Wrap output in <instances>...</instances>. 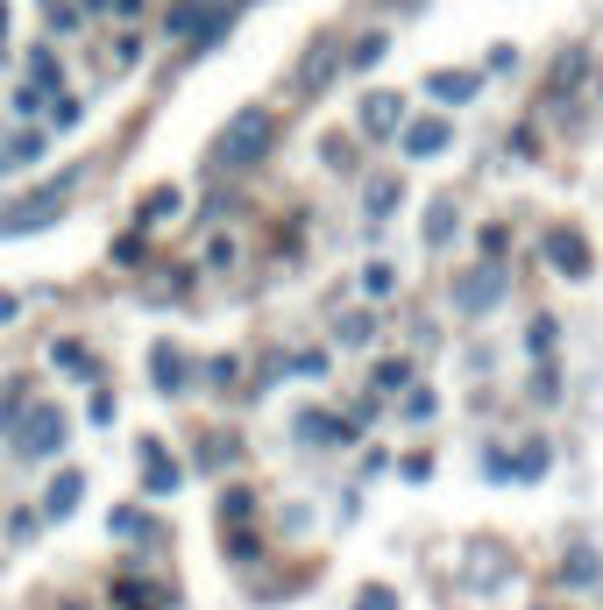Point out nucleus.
<instances>
[{
	"mask_svg": "<svg viewBox=\"0 0 603 610\" xmlns=\"http://www.w3.org/2000/svg\"><path fill=\"white\" fill-rule=\"evenodd\" d=\"M270 135H277V121H270V107H242L228 128H220V142H213V171L220 178H228V171H249L256 157H263V149H270Z\"/></svg>",
	"mask_w": 603,
	"mask_h": 610,
	"instance_id": "nucleus-1",
	"label": "nucleus"
},
{
	"mask_svg": "<svg viewBox=\"0 0 603 610\" xmlns=\"http://www.w3.org/2000/svg\"><path fill=\"white\" fill-rule=\"evenodd\" d=\"M71 185H79V171H50L36 192H22L15 206H8V220H0V235H29V227H50L57 220V206L71 199Z\"/></svg>",
	"mask_w": 603,
	"mask_h": 610,
	"instance_id": "nucleus-2",
	"label": "nucleus"
},
{
	"mask_svg": "<svg viewBox=\"0 0 603 610\" xmlns=\"http://www.w3.org/2000/svg\"><path fill=\"white\" fill-rule=\"evenodd\" d=\"M64 440H71V419H64L57 405H29L22 426H15V454H29V462H50V454H64Z\"/></svg>",
	"mask_w": 603,
	"mask_h": 610,
	"instance_id": "nucleus-3",
	"label": "nucleus"
},
{
	"mask_svg": "<svg viewBox=\"0 0 603 610\" xmlns=\"http://www.w3.org/2000/svg\"><path fill=\"white\" fill-rule=\"evenodd\" d=\"M149 376H157V391H164V398H178V391L192 384L185 348H178V341H157V348H149Z\"/></svg>",
	"mask_w": 603,
	"mask_h": 610,
	"instance_id": "nucleus-4",
	"label": "nucleus"
},
{
	"mask_svg": "<svg viewBox=\"0 0 603 610\" xmlns=\"http://www.w3.org/2000/svg\"><path fill=\"white\" fill-rule=\"evenodd\" d=\"M547 263L561 277H589V242L575 235V227H554V235H547Z\"/></svg>",
	"mask_w": 603,
	"mask_h": 610,
	"instance_id": "nucleus-5",
	"label": "nucleus"
},
{
	"mask_svg": "<svg viewBox=\"0 0 603 610\" xmlns=\"http://www.w3.org/2000/svg\"><path fill=\"white\" fill-rule=\"evenodd\" d=\"M497 298H504V270H490V263L455 284V305H462V313H483V305H497Z\"/></svg>",
	"mask_w": 603,
	"mask_h": 610,
	"instance_id": "nucleus-6",
	"label": "nucleus"
},
{
	"mask_svg": "<svg viewBox=\"0 0 603 610\" xmlns=\"http://www.w3.org/2000/svg\"><path fill=\"white\" fill-rule=\"evenodd\" d=\"M79 497H86V469H57L50 490H43V518H71Z\"/></svg>",
	"mask_w": 603,
	"mask_h": 610,
	"instance_id": "nucleus-7",
	"label": "nucleus"
},
{
	"mask_svg": "<svg viewBox=\"0 0 603 610\" xmlns=\"http://www.w3.org/2000/svg\"><path fill=\"white\" fill-rule=\"evenodd\" d=\"M142 483H149V497H171L178 490V462L164 454V440H142Z\"/></svg>",
	"mask_w": 603,
	"mask_h": 610,
	"instance_id": "nucleus-8",
	"label": "nucleus"
},
{
	"mask_svg": "<svg viewBox=\"0 0 603 610\" xmlns=\"http://www.w3.org/2000/svg\"><path fill=\"white\" fill-rule=\"evenodd\" d=\"M398 114H405V100H398V93H369V100H362V135H391V128H398Z\"/></svg>",
	"mask_w": 603,
	"mask_h": 610,
	"instance_id": "nucleus-9",
	"label": "nucleus"
},
{
	"mask_svg": "<svg viewBox=\"0 0 603 610\" xmlns=\"http://www.w3.org/2000/svg\"><path fill=\"white\" fill-rule=\"evenodd\" d=\"M447 135H455L447 121H412V128H405V157H440Z\"/></svg>",
	"mask_w": 603,
	"mask_h": 610,
	"instance_id": "nucleus-10",
	"label": "nucleus"
},
{
	"mask_svg": "<svg viewBox=\"0 0 603 610\" xmlns=\"http://www.w3.org/2000/svg\"><path fill=\"white\" fill-rule=\"evenodd\" d=\"M426 86H433V100H469V93H476L483 79H476V71H433Z\"/></svg>",
	"mask_w": 603,
	"mask_h": 610,
	"instance_id": "nucleus-11",
	"label": "nucleus"
},
{
	"mask_svg": "<svg viewBox=\"0 0 603 610\" xmlns=\"http://www.w3.org/2000/svg\"><path fill=\"white\" fill-rule=\"evenodd\" d=\"M36 157H43V135L29 128V135H15L8 149H0V171H22V164H36Z\"/></svg>",
	"mask_w": 603,
	"mask_h": 610,
	"instance_id": "nucleus-12",
	"label": "nucleus"
},
{
	"mask_svg": "<svg viewBox=\"0 0 603 610\" xmlns=\"http://www.w3.org/2000/svg\"><path fill=\"white\" fill-rule=\"evenodd\" d=\"M298 433H306V440H355V426H341V419H327V412H306V419H298Z\"/></svg>",
	"mask_w": 603,
	"mask_h": 610,
	"instance_id": "nucleus-13",
	"label": "nucleus"
},
{
	"mask_svg": "<svg viewBox=\"0 0 603 610\" xmlns=\"http://www.w3.org/2000/svg\"><path fill=\"white\" fill-rule=\"evenodd\" d=\"M334 79V43H313V57L298 64V86H327Z\"/></svg>",
	"mask_w": 603,
	"mask_h": 610,
	"instance_id": "nucleus-14",
	"label": "nucleus"
},
{
	"mask_svg": "<svg viewBox=\"0 0 603 610\" xmlns=\"http://www.w3.org/2000/svg\"><path fill=\"white\" fill-rule=\"evenodd\" d=\"M362 206H369V227H376V220H384V213L398 206V178H376V185L362 192Z\"/></svg>",
	"mask_w": 603,
	"mask_h": 610,
	"instance_id": "nucleus-15",
	"label": "nucleus"
},
{
	"mask_svg": "<svg viewBox=\"0 0 603 610\" xmlns=\"http://www.w3.org/2000/svg\"><path fill=\"white\" fill-rule=\"evenodd\" d=\"M22 86H36L43 100L57 93V57H50V50H36V57H29V79H22Z\"/></svg>",
	"mask_w": 603,
	"mask_h": 610,
	"instance_id": "nucleus-16",
	"label": "nucleus"
},
{
	"mask_svg": "<svg viewBox=\"0 0 603 610\" xmlns=\"http://www.w3.org/2000/svg\"><path fill=\"white\" fill-rule=\"evenodd\" d=\"M178 206H185V192H178V185H157V192L142 199V220H171Z\"/></svg>",
	"mask_w": 603,
	"mask_h": 610,
	"instance_id": "nucleus-17",
	"label": "nucleus"
},
{
	"mask_svg": "<svg viewBox=\"0 0 603 610\" xmlns=\"http://www.w3.org/2000/svg\"><path fill=\"white\" fill-rule=\"evenodd\" d=\"M114 603H121V610H164V596H157V589H142V582H121Z\"/></svg>",
	"mask_w": 603,
	"mask_h": 610,
	"instance_id": "nucleus-18",
	"label": "nucleus"
},
{
	"mask_svg": "<svg viewBox=\"0 0 603 610\" xmlns=\"http://www.w3.org/2000/svg\"><path fill=\"white\" fill-rule=\"evenodd\" d=\"M384 50H391V36H362V43L348 50V64H355V71H369V64H384Z\"/></svg>",
	"mask_w": 603,
	"mask_h": 610,
	"instance_id": "nucleus-19",
	"label": "nucleus"
},
{
	"mask_svg": "<svg viewBox=\"0 0 603 610\" xmlns=\"http://www.w3.org/2000/svg\"><path fill=\"white\" fill-rule=\"evenodd\" d=\"M50 362H57V369H79V376H93V355H86L79 341H57V348H50Z\"/></svg>",
	"mask_w": 603,
	"mask_h": 610,
	"instance_id": "nucleus-20",
	"label": "nucleus"
},
{
	"mask_svg": "<svg viewBox=\"0 0 603 610\" xmlns=\"http://www.w3.org/2000/svg\"><path fill=\"white\" fill-rule=\"evenodd\" d=\"M391 284H398L391 263H369V270H362V291H369V298H391Z\"/></svg>",
	"mask_w": 603,
	"mask_h": 610,
	"instance_id": "nucleus-21",
	"label": "nucleus"
},
{
	"mask_svg": "<svg viewBox=\"0 0 603 610\" xmlns=\"http://www.w3.org/2000/svg\"><path fill=\"white\" fill-rule=\"evenodd\" d=\"M249 511H256V497H249V490H228V497H220V525H242Z\"/></svg>",
	"mask_w": 603,
	"mask_h": 610,
	"instance_id": "nucleus-22",
	"label": "nucleus"
},
{
	"mask_svg": "<svg viewBox=\"0 0 603 610\" xmlns=\"http://www.w3.org/2000/svg\"><path fill=\"white\" fill-rule=\"evenodd\" d=\"M50 128H79V100L71 93H50Z\"/></svg>",
	"mask_w": 603,
	"mask_h": 610,
	"instance_id": "nucleus-23",
	"label": "nucleus"
},
{
	"mask_svg": "<svg viewBox=\"0 0 603 610\" xmlns=\"http://www.w3.org/2000/svg\"><path fill=\"white\" fill-rule=\"evenodd\" d=\"M355 610H398V589H384V582H369V589L355 596Z\"/></svg>",
	"mask_w": 603,
	"mask_h": 610,
	"instance_id": "nucleus-24",
	"label": "nucleus"
},
{
	"mask_svg": "<svg viewBox=\"0 0 603 610\" xmlns=\"http://www.w3.org/2000/svg\"><path fill=\"white\" fill-rule=\"evenodd\" d=\"M447 227H455V206H447V199H440V206H433V220H426V242H433V249L447 242Z\"/></svg>",
	"mask_w": 603,
	"mask_h": 610,
	"instance_id": "nucleus-25",
	"label": "nucleus"
},
{
	"mask_svg": "<svg viewBox=\"0 0 603 610\" xmlns=\"http://www.w3.org/2000/svg\"><path fill=\"white\" fill-rule=\"evenodd\" d=\"M206 376H213V384H220V391H228V384H235V376H242V362H235V355H220V362H206Z\"/></svg>",
	"mask_w": 603,
	"mask_h": 610,
	"instance_id": "nucleus-26",
	"label": "nucleus"
},
{
	"mask_svg": "<svg viewBox=\"0 0 603 610\" xmlns=\"http://www.w3.org/2000/svg\"><path fill=\"white\" fill-rule=\"evenodd\" d=\"M405 376H412L405 362H384V369H376V391H398V384H405Z\"/></svg>",
	"mask_w": 603,
	"mask_h": 610,
	"instance_id": "nucleus-27",
	"label": "nucleus"
},
{
	"mask_svg": "<svg viewBox=\"0 0 603 610\" xmlns=\"http://www.w3.org/2000/svg\"><path fill=\"white\" fill-rule=\"evenodd\" d=\"M341 341H348V348H362V341H369V320H362V313H348V320H341Z\"/></svg>",
	"mask_w": 603,
	"mask_h": 610,
	"instance_id": "nucleus-28",
	"label": "nucleus"
},
{
	"mask_svg": "<svg viewBox=\"0 0 603 610\" xmlns=\"http://www.w3.org/2000/svg\"><path fill=\"white\" fill-rule=\"evenodd\" d=\"M568 582H596V554H568Z\"/></svg>",
	"mask_w": 603,
	"mask_h": 610,
	"instance_id": "nucleus-29",
	"label": "nucleus"
},
{
	"mask_svg": "<svg viewBox=\"0 0 603 610\" xmlns=\"http://www.w3.org/2000/svg\"><path fill=\"white\" fill-rule=\"evenodd\" d=\"M107 8H114L121 22H135V15H142V0H107Z\"/></svg>",
	"mask_w": 603,
	"mask_h": 610,
	"instance_id": "nucleus-30",
	"label": "nucleus"
},
{
	"mask_svg": "<svg viewBox=\"0 0 603 610\" xmlns=\"http://www.w3.org/2000/svg\"><path fill=\"white\" fill-rule=\"evenodd\" d=\"M0 43H8V0H0Z\"/></svg>",
	"mask_w": 603,
	"mask_h": 610,
	"instance_id": "nucleus-31",
	"label": "nucleus"
},
{
	"mask_svg": "<svg viewBox=\"0 0 603 610\" xmlns=\"http://www.w3.org/2000/svg\"><path fill=\"white\" fill-rule=\"evenodd\" d=\"M79 8H107V0H79Z\"/></svg>",
	"mask_w": 603,
	"mask_h": 610,
	"instance_id": "nucleus-32",
	"label": "nucleus"
}]
</instances>
